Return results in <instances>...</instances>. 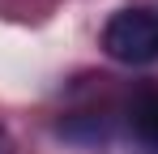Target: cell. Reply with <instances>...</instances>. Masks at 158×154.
<instances>
[{
  "label": "cell",
  "instance_id": "2",
  "mask_svg": "<svg viewBox=\"0 0 158 154\" xmlns=\"http://www.w3.org/2000/svg\"><path fill=\"white\" fill-rule=\"evenodd\" d=\"M128 133L141 154H158V86H145L128 107Z\"/></svg>",
  "mask_w": 158,
  "mask_h": 154
},
{
  "label": "cell",
  "instance_id": "3",
  "mask_svg": "<svg viewBox=\"0 0 158 154\" xmlns=\"http://www.w3.org/2000/svg\"><path fill=\"white\" fill-rule=\"evenodd\" d=\"M0 154H9V137L4 133H0Z\"/></svg>",
  "mask_w": 158,
  "mask_h": 154
},
{
  "label": "cell",
  "instance_id": "1",
  "mask_svg": "<svg viewBox=\"0 0 158 154\" xmlns=\"http://www.w3.org/2000/svg\"><path fill=\"white\" fill-rule=\"evenodd\" d=\"M103 51L120 64H154L158 60V13L154 9H120L103 26Z\"/></svg>",
  "mask_w": 158,
  "mask_h": 154
}]
</instances>
